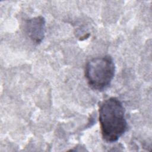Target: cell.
Masks as SVG:
<instances>
[{
  "label": "cell",
  "instance_id": "obj_1",
  "mask_svg": "<svg viewBox=\"0 0 152 152\" xmlns=\"http://www.w3.org/2000/svg\"><path fill=\"white\" fill-rule=\"evenodd\" d=\"M125 108L116 97H111L102 102L99 114L103 139L107 142H114L126 132L127 122Z\"/></svg>",
  "mask_w": 152,
  "mask_h": 152
},
{
  "label": "cell",
  "instance_id": "obj_3",
  "mask_svg": "<svg viewBox=\"0 0 152 152\" xmlns=\"http://www.w3.org/2000/svg\"><path fill=\"white\" fill-rule=\"evenodd\" d=\"M45 20L42 16L30 18L26 21L25 30L33 42L39 44L43 40L45 33Z\"/></svg>",
  "mask_w": 152,
  "mask_h": 152
},
{
  "label": "cell",
  "instance_id": "obj_2",
  "mask_svg": "<svg viewBox=\"0 0 152 152\" xmlns=\"http://www.w3.org/2000/svg\"><path fill=\"white\" fill-rule=\"evenodd\" d=\"M115 72V65L109 55L93 58L85 68V77L88 85L98 91H103L110 86Z\"/></svg>",
  "mask_w": 152,
  "mask_h": 152
}]
</instances>
